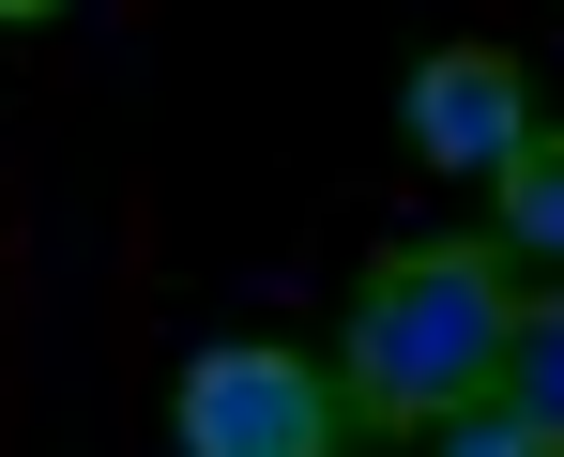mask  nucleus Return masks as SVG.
Masks as SVG:
<instances>
[{"label": "nucleus", "mask_w": 564, "mask_h": 457, "mask_svg": "<svg viewBox=\"0 0 564 457\" xmlns=\"http://www.w3.org/2000/svg\"><path fill=\"white\" fill-rule=\"evenodd\" d=\"M31 15H62V0H0V31H31Z\"/></svg>", "instance_id": "obj_7"}, {"label": "nucleus", "mask_w": 564, "mask_h": 457, "mask_svg": "<svg viewBox=\"0 0 564 457\" xmlns=\"http://www.w3.org/2000/svg\"><path fill=\"white\" fill-rule=\"evenodd\" d=\"M169 443L184 457H351L367 427H351V396H336L305 351L229 336V351H198L184 381H169Z\"/></svg>", "instance_id": "obj_2"}, {"label": "nucleus", "mask_w": 564, "mask_h": 457, "mask_svg": "<svg viewBox=\"0 0 564 457\" xmlns=\"http://www.w3.org/2000/svg\"><path fill=\"white\" fill-rule=\"evenodd\" d=\"M488 396L564 457V290H550V305H519V336H503V381H488Z\"/></svg>", "instance_id": "obj_4"}, {"label": "nucleus", "mask_w": 564, "mask_h": 457, "mask_svg": "<svg viewBox=\"0 0 564 457\" xmlns=\"http://www.w3.org/2000/svg\"><path fill=\"white\" fill-rule=\"evenodd\" d=\"M519 138H534V91H519V62L503 46H427L412 62V153L427 168H519Z\"/></svg>", "instance_id": "obj_3"}, {"label": "nucleus", "mask_w": 564, "mask_h": 457, "mask_svg": "<svg viewBox=\"0 0 564 457\" xmlns=\"http://www.w3.org/2000/svg\"><path fill=\"white\" fill-rule=\"evenodd\" d=\"M503 336H519L503 244H381L336 320V396H351V427L427 443L443 412H473L503 381Z\"/></svg>", "instance_id": "obj_1"}, {"label": "nucleus", "mask_w": 564, "mask_h": 457, "mask_svg": "<svg viewBox=\"0 0 564 457\" xmlns=\"http://www.w3.org/2000/svg\"><path fill=\"white\" fill-rule=\"evenodd\" d=\"M427 443H443V457H550L534 427H519V412H503V396H473V412H443Z\"/></svg>", "instance_id": "obj_6"}, {"label": "nucleus", "mask_w": 564, "mask_h": 457, "mask_svg": "<svg viewBox=\"0 0 564 457\" xmlns=\"http://www.w3.org/2000/svg\"><path fill=\"white\" fill-rule=\"evenodd\" d=\"M503 244L564 274V138H550V122H534V138H519V168H503Z\"/></svg>", "instance_id": "obj_5"}]
</instances>
